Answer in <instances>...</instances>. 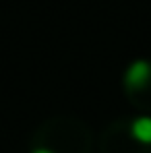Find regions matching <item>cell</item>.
<instances>
[{
	"instance_id": "3957f363",
	"label": "cell",
	"mask_w": 151,
	"mask_h": 153,
	"mask_svg": "<svg viewBox=\"0 0 151 153\" xmlns=\"http://www.w3.org/2000/svg\"><path fill=\"white\" fill-rule=\"evenodd\" d=\"M33 153H54V151H50V149H42V147H39V149H35Z\"/></svg>"
},
{
	"instance_id": "7a4b0ae2",
	"label": "cell",
	"mask_w": 151,
	"mask_h": 153,
	"mask_svg": "<svg viewBox=\"0 0 151 153\" xmlns=\"http://www.w3.org/2000/svg\"><path fill=\"white\" fill-rule=\"evenodd\" d=\"M130 134L141 141V143H151V118L149 116H141L130 124Z\"/></svg>"
},
{
	"instance_id": "6da1fadb",
	"label": "cell",
	"mask_w": 151,
	"mask_h": 153,
	"mask_svg": "<svg viewBox=\"0 0 151 153\" xmlns=\"http://www.w3.org/2000/svg\"><path fill=\"white\" fill-rule=\"evenodd\" d=\"M151 79V64L145 60H137L126 68L124 83L128 85V89H143L147 85V81Z\"/></svg>"
}]
</instances>
